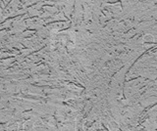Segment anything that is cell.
I'll return each instance as SVG.
<instances>
[{
    "label": "cell",
    "instance_id": "cell-1",
    "mask_svg": "<svg viewBox=\"0 0 157 131\" xmlns=\"http://www.w3.org/2000/svg\"><path fill=\"white\" fill-rule=\"evenodd\" d=\"M152 39H153V37H152V35H150V34H146L144 37V41H152Z\"/></svg>",
    "mask_w": 157,
    "mask_h": 131
}]
</instances>
